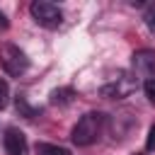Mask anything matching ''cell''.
Here are the masks:
<instances>
[{"label": "cell", "instance_id": "cell-3", "mask_svg": "<svg viewBox=\"0 0 155 155\" xmlns=\"http://www.w3.org/2000/svg\"><path fill=\"white\" fill-rule=\"evenodd\" d=\"M0 65H2L10 75L19 78V75L29 68V58H27V53H24L19 46H15V44H5V46L0 48Z\"/></svg>", "mask_w": 155, "mask_h": 155}, {"label": "cell", "instance_id": "cell-10", "mask_svg": "<svg viewBox=\"0 0 155 155\" xmlns=\"http://www.w3.org/2000/svg\"><path fill=\"white\" fill-rule=\"evenodd\" d=\"M143 92H145L148 102H150V104H155V78H153V80H148V82H143Z\"/></svg>", "mask_w": 155, "mask_h": 155}, {"label": "cell", "instance_id": "cell-8", "mask_svg": "<svg viewBox=\"0 0 155 155\" xmlns=\"http://www.w3.org/2000/svg\"><path fill=\"white\" fill-rule=\"evenodd\" d=\"M7 99H10V85L0 78V111L7 107Z\"/></svg>", "mask_w": 155, "mask_h": 155}, {"label": "cell", "instance_id": "cell-2", "mask_svg": "<svg viewBox=\"0 0 155 155\" xmlns=\"http://www.w3.org/2000/svg\"><path fill=\"white\" fill-rule=\"evenodd\" d=\"M29 15H31V19H34L39 27H44V29H58L61 22H63L61 7L53 5V2H48V0H36V2H31V5H29Z\"/></svg>", "mask_w": 155, "mask_h": 155}, {"label": "cell", "instance_id": "cell-11", "mask_svg": "<svg viewBox=\"0 0 155 155\" xmlns=\"http://www.w3.org/2000/svg\"><path fill=\"white\" fill-rule=\"evenodd\" d=\"M145 24H148L150 31H155V10H148L145 12Z\"/></svg>", "mask_w": 155, "mask_h": 155}, {"label": "cell", "instance_id": "cell-1", "mask_svg": "<svg viewBox=\"0 0 155 155\" xmlns=\"http://www.w3.org/2000/svg\"><path fill=\"white\" fill-rule=\"evenodd\" d=\"M102 128H104V114L99 111H87L78 119V124L73 126L70 131V140L80 148H87L92 145L99 136H102Z\"/></svg>", "mask_w": 155, "mask_h": 155}, {"label": "cell", "instance_id": "cell-13", "mask_svg": "<svg viewBox=\"0 0 155 155\" xmlns=\"http://www.w3.org/2000/svg\"><path fill=\"white\" fill-rule=\"evenodd\" d=\"M7 27H10V22H7V17L0 12V29H7Z\"/></svg>", "mask_w": 155, "mask_h": 155}, {"label": "cell", "instance_id": "cell-5", "mask_svg": "<svg viewBox=\"0 0 155 155\" xmlns=\"http://www.w3.org/2000/svg\"><path fill=\"white\" fill-rule=\"evenodd\" d=\"M2 143H5V153L7 155H27L29 153V145H27V138L19 128H7L5 136H2Z\"/></svg>", "mask_w": 155, "mask_h": 155}, {"label": "cell", "instance_id": "cell-9", "mask_svg": "<svg viewBox=\"0 0 155 155\" xmlns=\"http://www.w3.org/2000/svg\"><path fill=\"white\" fill-rule=\"evenodd\" d=\"M68 94H73V92H70V90H56V92L51 94V102H53V104H58V102H61V104H65V102H70V97H68Z\"/></svg>", "mask_w": 155, "mask_h": 155}, {"label": "cell", "instance_id": "cell-12", "mask_svg": "<svg viewBox=\"0 0 155 155\" xmlns=\"http://www.w3.org/2000/svg\"><path fill=\"white\" fill-rule=\"evenodd\" d=\"M155 145V126H150V136H148V150Z\"/></svg>", "mask_w": 155, "mask_h": 155}, {"label": "cell", "instance_id": "cell-6", "mask_svg": "<svg viewBox=\"0 0 155 155\" xmlns=\"http://www.w3.org/2000/svg\"><path fill=\"white\" fill-rule=\"evenodd\" d=\"M36 153H39V155H70L65 148L51 145V143H39V145H36Z\"/></svg>", "mask_w": 155, "mask_h": 155}, {"label": "cell", "instance_id": "cell-7", "mask_svg": "<svg viewBox=\"0 0 155 155\" xmlns=\"http://www.w3.org/2000/svg\"><path fill=\"white\" fill-rule=\"evenodd\" d=\"M17 109H19V111H22V114H24L27 119H34V114H36V111H34V109H31V107L27 104V99H24L22 94L17 97Z\"/></svg>", "mask_w": 155, "mask_h": 155}, {"label": "cell", "instance_id": "cell-4", "mask_svg": "<svg viewBox=\"0 0 155 155\" xmlns=\"http://www.w3.org/2000/svg\"><path fill=\"white\" fill-rule=\"evenodd\" d=\"M131 68H133V75L143 82L153 80L155 78V51L150 48H140L133 53V61H131Z\"/></svg>", "mask_w": 155, "mask_h": 155}]
</instances>
